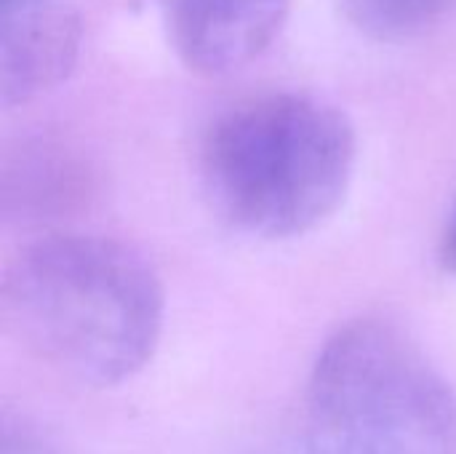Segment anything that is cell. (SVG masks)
<instances>
[{"label": "cell", "mask_w": 456, "mask_h": 454, "mask_svg": "<svg viewBox=\"0 0 456 454\" xmlns=\"http://www.w3.org/2000/svg\"><path fill=\"white\" fill-rule=\"evenodd\" d=\"M0 310L5 332L40 364L77 385L110 388L152 359L166 292L136 249L56 233L8 265Z\"/></svg>", "instance_id": "cell-1"}, {"label": "cell", "mask_w": 456, "mask_h": 454, "mask_svg": "<svg viewBox=\"0 0 456 454\" xmlns=\"http://www.w3.org/2000/svg\"><path fill=\"white\" fill-rule=\"evenodd\" d=\"M355 128L310 94L238 102L206 131L200 171L214 209L259 238H294L323 225L355 171Z\"/></svg>", "instance_id": "cell-2"}, {"label": "cell", "mask_w": 456, "mask_h": 454, "mask_svg": "<svg viewBox=\"0 0 456 454\" xmlns=\"http://www.w3.org/2000/svg\"><path fill=\"white\" fill-rule=\"evenodd\" d=\"M307 454H456V393L398 326L358 318L331 334L305 396Z\"/></svg>", "instance_id": "cell-3"}, {"label": "cell", "mask_w": 456, "mask_h": 454, "mask_svg": "<svg viewBox=\"0 0 456 454\" xmlns=\"http://www.w3.org/2000/svg\"><path fill=\"white\" fill-rule=\"evenodd\" d=\"M176 56L200 75H227L283 32L291 0H160Z\"/></svg>", "instance_id": "cell-4"}, {"label": "cell", "mask_w": 456, "mask_h": 454, "mask_svg": "<svg viewBox=\"0 0 456 454\" xmlns=\"http://www.w3.org/2000/svg\"><path fill=\"white\" fill-rule=\"evenodd\" d=\"M80 16L67 0H0L3 104H24L59 86L80 54Z\"/></svg>", "instance_id": "cell-5"}, {"label": "cell", "mask_w": 456, "mask_h": 454, "mask_svg": "<svg viewBox=\"0 0 456 454\" xmlns=\"http://www.w3.org/2000/svg\"><path fill=\"white\" fill-rule=\"evenodd\" d=\"M94 193L91 163L64 142L29 139L3 161V214L11 219H69L88 209Z\"/></svg>", "instance_id": "cell-6"}, {"label": "cell", "mask_w": 456, "mask_h": 454, "mask_svg": "<svg viewBox=\"0 0 456 454\" xmlns=\"http://www.w3.org/2000/svg\"><path fill=\"white\" fill-rule=\"evenodd\" d=\"M342 16L374 40L401 43L438 27L456 0H337Z\"/></svg>", "instance_id": "cell-7"}, {"label": "cell", "mask_w": 456, "mask_h": 454, "mask_svg": "<svg viewBox=\"0 0 456 454\" xmlns=\"http://www.w3.org/2000/svg\"><path fill=\"white\" fill-rule=\"evenodd\" d=\"M3 454H61V450L56 444H51L45 436H40L29 425L5 423V431H3Z\"/></svg>", "instance_id": "cell-8"}, {"label": "cell", "mask_w": 456, "mask_h": 454, "mask_svg": "<svg viewBox=\"0 0 456 454\" xmlns=\"http://www.w3.org/2000/svg\"><path fill=\"white\" fill-rule=\"evenodd\" d=\"M438 262L446 273L456 276V203L446 219V227L438 241Z\"/></svg>", "instance_id": "cell-9"}]
</instances>
